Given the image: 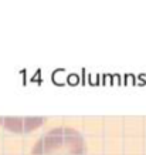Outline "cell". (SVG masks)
<instances>
[{
  "instance_id": "cell-1",
  "label": "cell",
  "mask_w": 146,
  "mask_h": 155,
  "mask_svg": "<svg viewBox=\"0 0 146 155\" xmlns=\"http://www.w3.org/2000/svg\"><path fill=\"white\" fill-rule=\"evenodd\" d=\"M30 155H87V145L77 130L56 127L38 138Z\"/></svg>"
},
{
  "instance_id": "cell-2",
  "label": "cell",
  "mask_w": 146,
  "mask_h": 155,
  "mask_svg": "<svg viewBox=\"0 0 146 155\" xmlns=\"http://www.w3.org/2000/svg\"><path fill=\"white\" fill-rule=\"evenodd\" d=\"M46 122L43 117H0L2 127L14 134H28Z\"/></svg>"
}]
</instances>
